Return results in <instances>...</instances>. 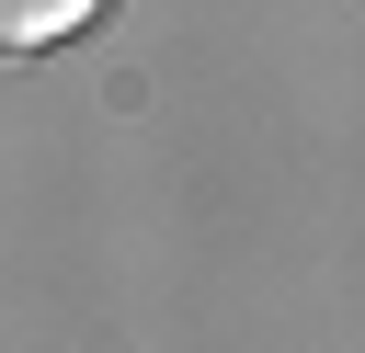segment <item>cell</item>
Masks as SVG:
<instances>
[{
	"instance_id": "obj_1",
	"label": "cell",
	"mask_w": 365,
	"mask_h": 353,
	"mask_svg": "<svg viewBox=\"0 0 365 353\" xmlns=\"http://www.w3.org/2000/svg\"><path fill=\"white\" fill-rule=\"evenodd\" d=\"M91 11H103V0H0V34H11V46H68Z\"/></svg>"
}]
</instances>
